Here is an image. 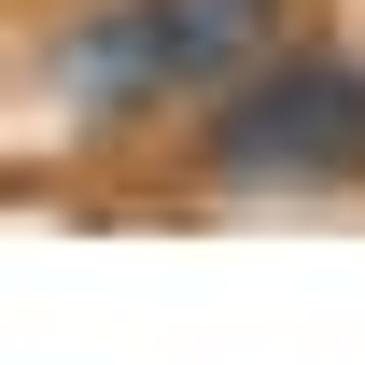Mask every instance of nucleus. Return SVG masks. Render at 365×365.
Returning a JSON list of instances; mask_svg holds the SVG:
<instances>
[{
  "label": "nucleus",
  "instance_id": "obj_1",
  "mask_svg": "<svg viewBox=\"0 0 365 365\" xmlns=\"http://www.w3.org/2000/svg\"><path fill=\"white\" fill-rule=\"evenodd\" d=\"M295 0H98L85 29H56V98L85 127H155V113H197L211 85H239L253 56L281 43Z\"/></svg>",
  "mask_w": 365,
  "mask_h": 365
},
{
  "label": "nucleus",
  "instance_id": "obj_2",
  "mask_svg": "<svg viewBox=\"0 0 365 365\" xmlns=\"http://www.w3.org/2000/svg\"><path fill=\"white\" fill-rule=\"evenodd\" d=\"M197 169L225 197H337V182H365V56L267 43L239 85L197 98Z\"/></svg>",
  "mask_w": 365,
  "mask_h": 365
}]
</instances>
